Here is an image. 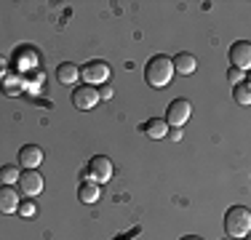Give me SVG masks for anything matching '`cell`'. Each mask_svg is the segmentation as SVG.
I'll return each mask as SVG.
<instances>
[{"mask_svg":"<svg viewBox=\"0 0 251 240\" xmlns=\"http://www.w3.org/2000/svg\"><path fill=\"white\" fill-rule=\"evenodd\" d=\"M19 211V192L8 184L0 187V214H16Z\"/></svg>","mask_w":251,"mask_h":240,"instance_id":"10","label":"cell"},{"mask_svg":"<svg viewBox=\"0 0 251 240\" xmlns=\"http://www.w3.org/2000/svg\"><path fill=\"white\" fill-rule=\"evenodd\" d=\"M139 131H145L150 139H163V136H169V123L160 120V118H152V120H147V123H142Z\"/></svg>","mask_w":251,"mask_h":240,"instance_id":"12","label":"cell"},{"mask_svg":"<svg viewBox=\"0 0 251 240\" xmlns=\"http://www.w3.org/2000/svg\"><path fill=\"white\" fill-rule=\"evenodd\" d=\"M190 115H193V104H190V99H174L169 104V110H166V123L174 125V128H182V125L190 120Z\"/></svg>","mask_w":251,"mask_h":240,"instance_id":"4","label":"cell"},{"mask_svg":"<svg viewBox=\"0 0 251 240\" xmlns=\"http://www.w3.org/2000/svg\"><path fill=\"white\" fill-rule=\"evenodd\" d=\"M19 176H22V171L16 166H3L0 168V182L8 184V187H14V184L19 182Z\"/></svg>","mask_w":251,"mask_h":240,"instance_id":"15","label":"cell"},{"mask_svg":"<svg viewBox=\"0 0 251 240\" xmlns=\"http://www.w3.org/2000/svg\"><path fill=\"white\" fill-rule=\"evenodd\" d=\"M145 80L150 83L152 88H166L171 80H174V62H171L166 53H158L147 62L145 67Z\"/></svg>","mask_w":251,"mask_h":240,"instance_id":"1","label":"cell"},{"mask_svg":"<svg viewBox=\"0 0 251 240\" xmlns=\"http://www.w3.org/2000/svg\"><path fill=\"white\" fill-rule=\"evenodd\" d=\"M16 184H19L22 195H27V197H38L40 192H43V176H40L38 171H25Z\"/></svg>","mask_w":251,"mask_h":240,"instance_id":"8","label":"cell"},{"mask_svg":"<svg viewBox=\"0 0 251 240\" xmlns=\"http://www.w3.org/2000/svg\"><path fill=\"white\" fill-rule=\"evenodd\" d=\"M56 80L64 83V86H75L80 80V67H75L73 62H62L56 67Z\"/></svg>","mask_w":251,"mask_h":240,"instance_id":"11","label":"cell"},{"mask_svg":"<svg viewBox=\"0 0 251 240\" xmlns=\"http://www.w3.org/2000/svg\"><path fill=\"white\" fill-rule=\"evenodd\" d=\"M110 72H112L110 64H107V62H99V59H97V62H88L86 67H80V77L86 80V86H94V88H97L99 83H107V80H110Z\"/></svg>","mask_w":251,"mask_h":240,"instance_id":"5","label":"cell"},{"mask_svg":"<svg viewBox=\"0 0 251 240\" xmlns=\"http://www.w3.org/2000/svg\"><path fill=\"white\" fill-rule=\"evenodd\" d=\"M77 200L80 203H97L99 200V184H94V182H83L80 184V190H77Z\"/></svg>","mask_w":251,"mask_h":240,"instance_id":"14","label":"cell"},{"mask_svg":"<svg viewBox=\"0 0 251 240\" xmlns=\"http://www.w3.org/2000/svg\"><path fill=\"white\" fill-rule=\"evenodd\" d=\"M232 96H235V101H238V104L249 107V104H251V86H249L246 80H243V83H238V86H235V91H232Z\"/></svg>","mask_w":251,"mask_h":240,"instance_id":"16","label":"cell"},{"mask_svg":"<svg viewBox=\"0 0 251 240\" xmlns=\"http://www.w3.org/2000/svg\"><path fill=\"white\" fill-rule=\"evenodd\" d=\"M5 75H8V62H5L3 56H0V80H3Z\"/></svg>","mask_w":251,"mask_h":240,"instance_id":"20","label":"cell"},{"mask_svg":"<svg viewBox=\"0 0 251 240\" xmlns=\"http://www.w3.org/2000/svg\"><path fill=\"white\" fill-rule=\"evenodd\" d=\"M249 230H251V214H249V208L232 206L230 211L225 214V232L230 238L238 240V238H246Z\"/></svg>","mask_w":251,"mask_h":240,"instance_id":"2","label":"cell"},{"mask_svg":"<svg viewBox=\"0 0 251 240\" xmlns=\"http://www.w3.org/2000/svg\"><path fill=\"white\" fill-rule=\"evenodd\" d=\"M99 101H101L99 99V88H94V86H86V83H83L80 88L73 91V104H75V110H80V112L94 110Z\"/></svg>","mask_w":251,"mask_h":240,"instance_id":"6","label":"cell"},{"mask_svg":"<svg viewBox=\"0 0 251 240\" xmlns=\"http://www.w3.org/2000/svg\"><path fill=\"white\" fill-rule=\"evenodd\" d=\"M19 163L25 171H38V166L43 163V147L38 144H25L19 149Z\"/></svg>","mask_w":251,"mask_h":240,"instance_id":"9","label":"cell"},{"mask_svg":"<svg viewBox=\"0 0 251 240\" xmlns=\"http://www.w3.org/2000/svg\"><path fill=\"white\" fill-rule=\"evenodd\" d=\"M195 70H198V62H195L193 53H176L174 72H179V75H193Z\"/></svg>","mask_w":251,"mask_h":240,"instance_id":"13","label":"cell"},{"mask_svg":"<svg viewBox=\"0 0 251 240\" xmlns=\"http://www.w3.org/2000/svg\"><path fill=\"white\" fill-rule=\"evenodd\" d=\"M86 173H88V182L104 184V182H110V179H112L115 168H112L110 158H104V155H94V158L88 160V166H86Z\"/></svg>","mask_w":251,"mask_h":240,"instance_id":"3","label":"cell"},{"mask_svg":"<svg viewBox=\"0 0 251 240\" xmlns=\"http://www.w3.org/2000/svg\"><path fill=\"white\" fill-rule=\"evenodd\" d=\"M35 211H38V208H35V203H32V200H27V203H22V206H19V211H16V214H22L25 219H32Z\"/></svg>","mask_w":251,"mask_h":240,"instance_id":"17","label":"cell"},{"mask_svg":"<svg viewBox=\"0 0 251 240\" xmlns=\"http://www.w3.org/2000/svg\"><path fill=\"white\" fill-rule=\"evenodd\" d=\"M227 56H230V64L235 70L246 72L251 67V43H249V40H238V43H232Z\"/></svg>","mask_w":251,"mask_h":240,"instance_id":"7","label":"cell"},{"mask_svg":"<svg viewBox=\"0 0 251 240\" xmlns=\"http://www.w3.org/2000/svg\"><path fill=\"white\" fill-rule=\"evenodd\" d=\"M99 99H112V88H110V86L99 88Z\"/></svg>","mask_w":251,"mask_h":240,"instance_id":"19","label":"cell"},{"mask_svg":"<svg viewBox=\"0 0 251 240\" xmlns=\"http://www.w3.org/2000/svg\"><path fill=\"white\" fill-rule=\"evenodd\" d=\"M171 139H174V142L182 139V128H171Z\"/></svg>","mask_w":251,"mask_h":240,"instance_id":"21","label":"cell"},{"mask_svg":"<svg viewBox=\"0 0 251 240\" xmlns=\"http://www.w3.org/2000/svg\"><path fill=\"white\" fill-rule=\"evenodd\" d=\"M227 80H230L232 86H238V83H243V80H246V72H241V70H235V67H232L230 72H227Z\"/></svg>","mask_w":251,"mask_h":240,"instance_id":"18","label":"cell"},{"mask_svg":"<svg viewBox=\"0 0 251 240\" xmlns=\"http://www.w3.org/2000/svg\"><path fill=\"white\" fill-rule=\"evenodd\" d=\"M182 240H203V238H198V235H184Z\"/></svg>","mask_w":251,"mask_h":240,"instance_id":"22","label":"cell"}]
</instances>
